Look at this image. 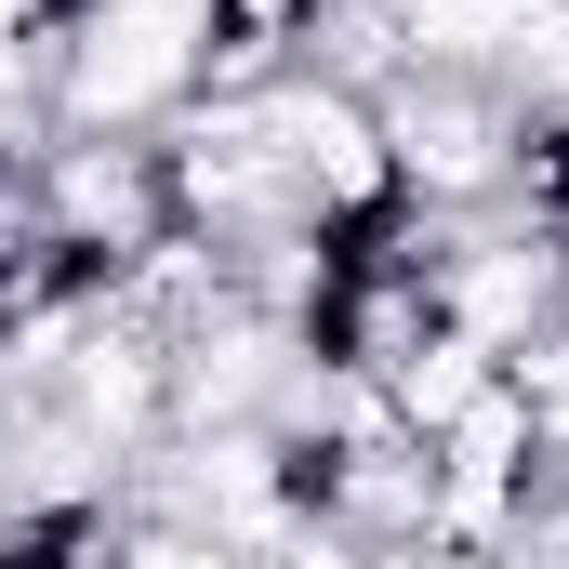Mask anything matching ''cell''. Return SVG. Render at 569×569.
Here are the masks:
<instances>
[{
	"label": "cell",
	"mask_w": 569,
	"mask_h": 569,
	"mask_svg": "<svg viewBox=\"0 0 569 569\" xmlns=\"http://www.w3.org/2000/svg\"><path fill=\"white\" fill-rule=\"evenodd\" d=\"M266 107V133L291 159V199H305V226H331V239H358V226H385L398 212V159H385V120H371V93H331V80H266L252 93Z\"/></svg>",
	"instance_id": "cell-3"
},
{
	"label": "cell",
	"mask_w": 569,
	"mask_h": 569,
	"mask_svg": "<svg viewBox=\"0 0 569 569\" xmlns=\"http://www.w3.org/2000/svg\"><path fill=\"white\" fill-rule=\"evenodd\" d=\"M490 385H503V358H490V345H463V331H437L425 358H411V371L385 385V411H398V437H425V450H437V437L463 425V411H477Z\"/></svg>",
	"instance_id": "cell-6"
},
{
	"label": "cell",
	"mask_w": 569,
	"mask_h": 569,
	"mask_svg": "<svg viewBox=\"0 0 569 569\" xmlns=\"http://www.w3.org/2000/svg\"><path fill=\"white\" fill-rule=\"evenodd\" d=\"M371 120H385V159H398V199L437 212V226H463V212H503L517 199V107H503V80H385L371 93Z\"/></svg>",
	"instance_id": "cell-1"
},
{
	"label": "cell",
	"mask_w": 569,
	"mask_h": 569,
	"mask_svg": "<svg viewBox=\"0 0 569 569\" xmlns=\"http://www.w3.org/2000/svg\"><path fill=\"white\" fill-rule=\"evenodd\" d=\"M385 569H503V557H450V543H411V557H385Z\"/></svg>",
	"instance_id": "cell-8"
},
{
	"label": "cell",
	"mask_w": 569,
	"mask_h": 569,
	"mask_svg": "<svg viewBox=\"0 0 569 569\" xmlns=\"http://www.w3.org/2000/svg\"><path fill=\"white\" fill-rule=\"evenodd\" d=\"M27 226L67 239L80 266H133L172 239V172H159V133H53L27 159Z\"/></svg>",
	"instance_id": "cell-2"
},
{
	"label": "cell",
	"mask_w": 569,
	"mask_h": 569,
	"mask_svg": "<svg viewBox=\"0 0 569 569\" xmlns=\"http://www.w3.org/2000/svg\"><path fill=\"white\" fill-rule=\"evenodd\" d=\"M543 0H411V67L437 80H503V53L530 40Z\"/></svg>",
	"instance_id": "cell-5"
},
{
	"label": "cell",
	"mask_w": 569,
	"mask_h": 569,
	"mask_svg": "<svg viewBox=\"0 0 569 569\" xmlns=\"http://www.w3.org/2000/svg\"><path fill=\"white\" fill-rule=\"evenodd\" d=\"M305 530H331V543H358V557H411L437 543V450L425 437H358V450H318L305 463Z\"/></svg>",
	"instance_id": "cell-4"
},
{
	"label": "cell",
	"mask_w": 569,
	"mask_h": 569,
	"mask_svg": "<svg viewBox=\"0 0 569 569\" xmlns=\"http://www.w3.org/2000/svg\"><path fill=\"white\" fill-rule=\"evenodd\" d=\"M107 569H252V557H226V543H199V530H172V517H120Z\"/></svg>",
	"instance_id": "cell-7"
}]
</instances>
